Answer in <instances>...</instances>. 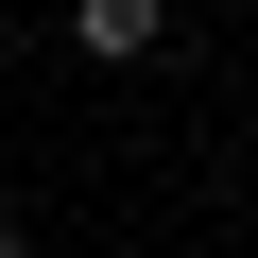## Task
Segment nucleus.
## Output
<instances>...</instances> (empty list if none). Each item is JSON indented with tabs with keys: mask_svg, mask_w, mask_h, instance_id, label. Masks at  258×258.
I'll list each match as a JSON object with an SVG mask.
<instances>
[{
	"mask_svg": "<svg viewBox=\"0 0 258 258\" xmlns=\"http://www.w3.org/2000/svg\"><path fill=\"white\" fill-rule=\"evenodd\" d=\"M0 258H18V224H0Z\"/></svg>",
	"mask_w": 258,
	"mask_h": 258,
	"instance_id": "obj_2",
	"label": "nucleus"
},
{
	"mask_svg": "<svg viewBox=\"0 0 258 258\" xmlns=\"http://www.w3.org/2000/svg\"><path fill=\"white\" fill-rule=\"evenodd\" d=\"M69 52L86 69H155L172 52V0H69Z\"/></svg>",
	"mask_w": 258,
	"mask_h": 258,
	"instance_id": "obj_1",
	"label": "nucleus"
}]
</instances>
